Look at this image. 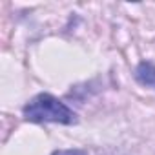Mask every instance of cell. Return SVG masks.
I'll use <instances>...</instances> for the list:
<instances>
[{
	"label": "cell",
	"instance_id": "obj_1",
	"mask_svg": "<svg viewBox=\"0 0 155 155\" xmlns=\"http://www.w3.org/2000/svg\"><path fill=\"white\" fill-rule=\"evenodd\" d=\"M24 117L29 122H58V124H75L77 115L58 99L49 93H40L33 97L24 106Z\"/></svg>",
	"mask_w": 155,
	"mask_h": 155
},
{
	"label": "cell",
	"instance_id": "obj_2",
	"mask_svg": "<svg viewBox=\"0 0 155 155\" xmlns=\"http://www.w3.org/2000/svg\"><path fill=\"white\" fill-rule=\"evenodd\" d=\"M135 79L142 86L155 90V66L151 62H140L135 69Z\"/></svg>",
	"mask_w": 155,
	"mask_h": 155
},
{
	"label": "cell",
	"instance_id": "obj_3",
	"mask_svg": "<svg viewBox=\"0 0 155 155\" xmlns=\"http://www.w3.org/2000/svg\"><path fill=\"white\" fill-rule=\"evenodd\" d=\"M53 155H86L84 150H57Z\"/></svg>",
	"mask_w": 155,
	"mask_h": 155
}]
</instances>
